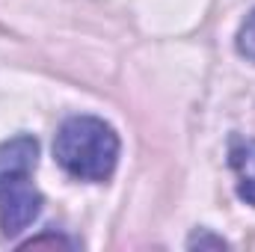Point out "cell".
<instances>
[{
	"instance_id": "obj_1",
	"label": "cell",
	"mask_w": 255,
	"mask_h": 252,
	"mask_svg": "<svg viewBox=\"0 0 255 252\" xmlns=\"http://www.w3.org/2000/svg\"><path fill=\"white\" fill-rule=\"evenodd\" d=\"M54 157L80 181H107L119 160V136L95 116H74L54 139Z\"/></svg>"
},
{
	"instance_id": "obj_2",
	"label": "cell",
	"mask_w": 255,
	"mask_h": 252,
	"mask_svg": "<svg viewBox=\"0 0 255 252\" xmlns=\"http://www.w3.org/2000/svg\"><path fill=\"white\" fill-rule=\"evenodd\" d=\"M42 211V193L33 187L30 175L0 178V232L3 238L21 235Z\"/></svg>"
},
{
	"instance_id": "obj_3",
	"label": "cell",
	"mask_w": 255,
	"mask_h": 252,
	"mask_svg": "<svg viewBox=\"0 0 255 252\" xmlns=\"http://www.w3.org/2000/svg\"><path fill=\"white\" fill-rule=\"evenodd\" d=\"M39 160V142L33 136H15L0 142V178L6 175H30Z\"/></svg>"
},
{
	"instance_id": "obj_4",
	"label": "cell",
	"mask_w": 255,
	"mask_h": 252,
	"mask_svg": "<svg viewBox=\"0 0 255 252\" xmlns=\"http://www.w3.org/2000/svg\"><path fill=\"white\" fill-rule=\"evenodd\" d=\"M229 163L238 172V196L255 208V139H232Z\"/></svg>"
},
{
	"instance_id": "obj_5",
	"label": "cell",
	"mask_w": 255,
	"mask_h": 252,
	"mask_svg": "<svg viewBox=\"0 0 255 252\" xmlns=\"http://www.w3.org/2000/svg\"><path fill=\"white\" fill-rule=\"evenodd\" d=\"M238 51H241L247 60L255 63V9L250 12V18L244 21V27H241V33H238Z\"/></svg>"
},
{
	"instance_id": "obj_6",
	"label": "cell",
	"mask_w": 255,
	"mask_h": 252,
	"mask_svg": "<svg viewBox=\"0 0 255 252\" xmlns=\"http://www.w3.org/2000/svg\"><path fill=\"white\" fill-rule=\"evenodd\" d=\"M187 247H190V250H196V247H199V250H205V247H211V250H226L229 244H226L223 238H214V235L199 232V235H193L190 241H187Z\"/></svg>"
},
{
	"instance_id": "obj_7",
	"label": "cell",
	"mask_w": 255,
	"mask_h": 252,
	"mask_svg": "<svg viewBox=\"0 0 255 252\" xmlns=\"http://www.w3.org/2000/svg\"><path fill=\"white\" fill-rule=\"evenodd\" d=\"M33 247H68V241L65 238H54V235H45V238H33V241H27L24 244V250H33Z\"/></svg>"
}]
</instances>
